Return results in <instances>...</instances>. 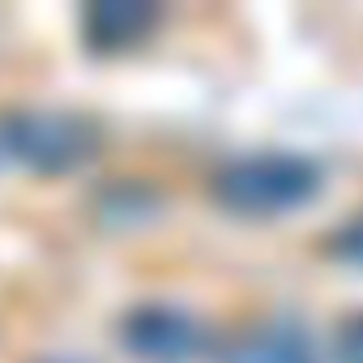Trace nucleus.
I'll return each mask as SVG.
<instances>
[{"label": "nucleus", "mask_w": 363, "mask_h": 363, "mask_svg": "<svg viewBox=\"0 0 363 363\" xmlns=\"http://www.w3.org/2000/svg\"><path fill=\"white\" fill-rule=\"evenodd\" d=\"M210 193L235 218H282L320 193V171L299 154H248L214 175Z\"/></svg>", "instance_id": "nucleus-1"}, {"label": "nucleus", "mask_w": 363, "mask_h": 363, "mask_svg": "<svg viewBox=\"0 0 363 363\" xmlns=\"http://www.w3.org/2000/svg\"><path fill=\"white\" fill-rule=\"evenodd\" d=\"M0 154L35 175H69L99 154V128L60 107H13L0 116Z\"/></svg>", "instance_id": "nucleus-2"}, {"label": "nucleus", "mask_w": 363, "mask_h": 363, "mask_svg": "<svg viewBox=\"0 0 363 363\" xmlns=\"http://www.w3.org/2000/svg\"><path fill=\"white\" fill-rule=\"evenodd\" d=\"M120 342L141 363H193L206 354L210 329L179 303H137L120 320Z\"/></svg>", "instance_id": "nucleus-3"}, {"label": "nucleus", "mask_w": 363, "mask_h": 363, "mask_svg": "<svg viewBox=\"0 0 363 363\" xmlns=\"http://www.w3.org/2000/svg\"><path fill=\"white\" fill-rule=\"evenodd\" d=\"M227 363H320V354L303 329L274 320V325H261V329L244 333L240 342H231Z\"/></svg>", "instance_id": "nucleus-4"}, {"label": "nucleus", "mask_w": 363, "mask_h": 363, "mask_svg": "<svg viewBox=\"0 0 363 363\" xmlns=\"http://www.w3.org/2000/svg\"><path fill=\"white\" fill-rule=\"evenodd\" d=\"M154 18H158L154 5H137V0H103V5L86 9V43L99 48V52L128 48L154 26Z\"/></svg>", "instance_id": "nucleus-5"}, {"label": "nucleus", "mask_w": 363, "mask_h": 363, "mask_svg": "<svg viewBox=\"0 0 363 363\" xmlns=\"http://www.w3.org/2000/svg\"><path fill=\"white\" fill-rule=\"evenodd\" d=\"M337 359L342 363H363V312H354V316H346L342 325H337Z\"/></svg>", "instance_id": "nucleus-6"}, {"label": "nucleus", "mask_w": 363, "mask_h": 363, "mask_svg": "<svg viewBox=\"0 0 363 363\" xmlns=\"http://www.w3.org/2000/svg\"><path fill=\"white\" fill-rule=\"evenodd\" d=\"M333 252H337L342 261H350V265H363V214H354V218L337 231Z\"/></svg>", "instance_id": "nucleus-7"}, {"label": "nucleus", "mask_w": 363, "mask_h": 363, "mask_svg": "<svg viewBox=\"0 0 363 363\" xmlns=\"http://www.w3.org/2000/svg\"><path fill=\"white\" fill-rule=\"evenodd\" d=\"M35 363H82V359H69V354H56V359H35Z\"/></svg>", "instance_id": "nucleus-8"}]
</instances>
